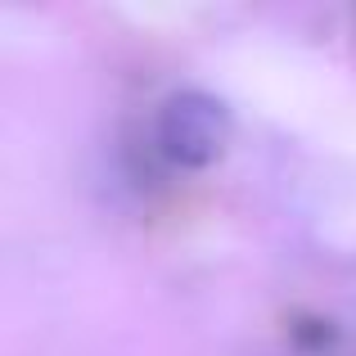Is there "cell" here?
Segmentation results:
<instances>
[{
	"label": "cell",
	"instance_id": "obj_1",
	"mask_svg": "<svg viewBox=\"0 0 356 356\" xmlns=\"http://www.w3.org/2000/svg\"><path fill=\"white\" fill-rule=\"evenodd\" d=\"M230 131H235L230 108L217 95H208V90H176L158 108L154 140H158V154L167 163L199 172V167H212L226 154Z\"/></svg>",
	"mask_w": 356,
	"mask_h": 356
}]
</instances>
